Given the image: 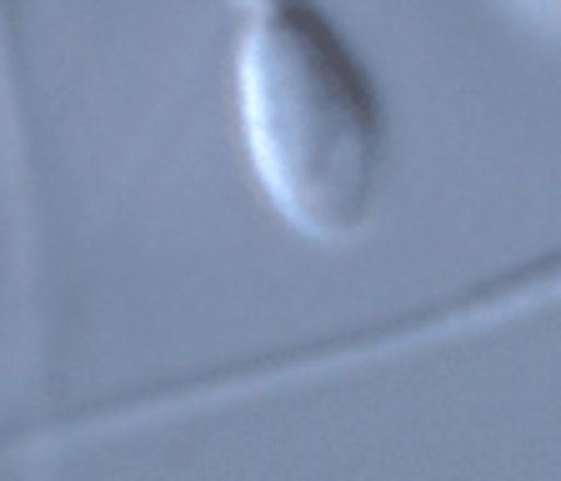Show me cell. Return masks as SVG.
Instances as JSON below:
<instances>
[{
  "mask_svg": "<svg viewBox=\"0 0 561 481\" xmlns=\"http://www.w3.org/2000/svg\"><path fill=\"white\" fill-rule=\"evenodd\" d=\"M231 106L251 186L306 247H351L391 176V111L327 0H231Z\"/></svg>",
  "mask_w": 561,
  "mask_h": 481,
  "instance_id": "1",
  "label": "cell"
},
{
  "mask_svg": "<svg viewBox=\"0 0 561 481\" xmlns=\"http://www.w3.org/2000/svg\"><path fill=\"white\" fill-rule=\"evenodd\" d=\"M557 306H561V241L537 251V256H522L512 266L491 271L481 282L456 286L446 296H426V301L407 306V311L371 317L366 327H341L327 331V336H301L286 341V346H266V352L231 356V362L216 366H191V371L136 381L126 391L95 397L91 406H70L60 416H50V422L31 426L25 442L85 446V442H105V436L196 422V416L251 406V401L280 397V391L321 387V381L411 362V356L442 352V346H461V341L506 331L516 321L547 317Z\"/></svg>",
  "mask_w": 561,
  "mask_h": 481,
  "instance_id": "2",
  "label": "cell"
}]
</instances>
